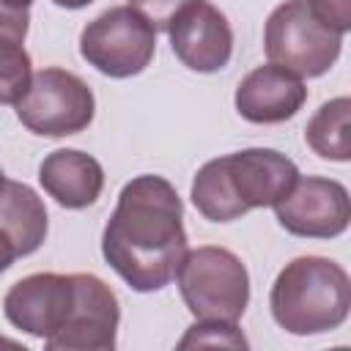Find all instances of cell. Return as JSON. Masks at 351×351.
<instances>
[{"mask_svg":"<svg viewBox=\"0 0 351 351\" xmlns=\"http://www.w3.org/2000/svg\"><path fill=\"white\" fill-rule=\"evenodd\" d=\"M186 250L184 203L176 186L154 173L126 181L101 233L107 266L132 291L154 293L176 280Z\"/></svg>","mask_w":351,"mask_h":351,"instance_id":"obj_1","label":"cell"},{"mask_svg":"<svg viewBox=\"0 0 351 351\" xmlns=\"http://www.w3.org/2000/svg\"><path fill=\"white\" fill-rule=\"evenodd\" d=\"M299 167L274 148H244L208 159L192 178V203L208 222H233L269 208L296 184Z\"/></svg>","mask_w":351,"mask_h":351,"instance_id":"obj_2","label":"cell"},{"mask_svg":"<svg viewBox=\"0 0 351 351\" xmlns=\"http://www.w3.org/2000/svg\"><path fill=\"white\" fill-rule=\"evenodd\" d=\"M271 318L291 335H324L346 324L351 313L348 271L324 255H302L285 263L269 293Z\"/></svg>","mask_w":351,"mask_h":351,"instance_id":"obj_3","label":"cell"},{"mask_svg":"<svg viewBox=\"0 0 351 351\" xmlns=\"http://www.w3.org/2000/svg\"><path fill=\"white\" fill-rule=\"evenodd\" d=\"M178 291L197 321H239L250 304V274L225 247L186 250L178 266Z\"/></svg>","mask_w":351,"mask_h":351,"instance_id":"obj_4","label":"cell"},{"mask_svg":"<svg viewBox=\"0 0 351 351\" xmlns=\"http://www.w3.org/2000/svg\"><path fill=\"white\" fill-rule=\"evenodd\" d=\"M263 49L269 63L310 80L335 66L343 49V33L324 25L307 0H285L266 19Z\"/></svg>","mask_w":351,"mask_h":351,"instance_id":"obj_5","label":"cell"},{"mask_svg":"<svg viewBox=\"0 0 351 351\" xmlns=\"http://www.w3.org/2000/svg\"><path fill=\"white\" fill-rule=\"evenodd\" d=\"M156 52V30L129 5H112L80 33V55L99 74L129 80L143 74Z\"/></svg>","mask_w":351,"mask_h":351,"instance_id":"obj_6","label":"cell"},{"mask_svg":"<svg viewBox=\"0 0 351 351\" xmlns=\"http://www.w3.org/2000/svg\"><path fill=\"white\" fill-rule=\"evenodd\" d=\"M14 107L19 123L41 137L80 134L96 115V99L88 82L58 66L36 71L30 88Z\"/></svg>","mask_w":351,"mask_h":351,"instance_id":"obj_7","label":"cell"},{"mask_svg":"<svg viewBox=\"0 0 351 351\" xmlns=\"http://www.w3.org/2000/svg\"><path fill=\"white\" fill-rule=\"evenodd\" d=\"M277 222L299 239H337L351 222L348 189L335 178L299 176L274 206Z\"/></svg>","mask_w":351,"mask_h":351,"instance_id":"obj_8","label":"cell"},{"mask_svg":"<svg viewBox=\"0 0 351 351\" xmlns=\"http://www.w3.org/2000/svg\"><path fill=\"white\" fill-rule=\"evenodd\" d=\"M74 304L66 324L44 340L49 351H112L121 304L115 291L96 274H74Z\"/></svg>","mask_w":351,"mask_h":351,"instance_id":"obj_9","label":"cell"},{"mask_svg":"<svg viewBox=\"0 0 351 351\" xmlns=\"http://www.w3.org/2000/svg\"><path fill=\"white\" fill-rule=\"evenodd\" d=\"M74 293V274L36 271L8 288L3 296V313L14 329L47 340L66 324Z\"/></svg>","mask_w":351,"mask_h":351,"instance_id":"obj_10","label":"cell"},{"mask_svg":"<svg viewBox=\"0 0 351 351\" xmlns=\"http://www.w3.org/2000/svg\"><path fill=\"white\" fill-rule=\"evenodd\" d=\"M170 47L176 58L197 74H214L230 63L233 55V30L228 16L206 3H189L167 27Z\"/></svg>","mask_w":351,"mask_h":351,"instance_id":"obj_11","label":"cell"},{"mask_svg":"<svg viewBox=\"0 0 351 351\" xmlns=\"http://www.w3.org/2000/svg\"><path fill=\"white\" fill-rule=\"evenodd\" d=\"M233 101L239 115L250 123H282L304 107L307 88L293 71L266 63L239 82Z\"/></svg>","mask_w":351,"mask_h":351,"instance_id":"obj_12","label":"cell"},{"mask_svg":"<svg viewBox=\"0 0 351 351\" xmlns=\"http://www.w3.org/2000/svg\"><path fill=\"white\" fill-rule=\"evenodd\" d=\"M44 192L63 208L80 211L99 200L104 189V170L96 156L77 148H58L38 165Z\"/></svg>","mask_w":351,"mask_h":351,"instance_id":"obj_13","label":"cell"},{"mask_svg":"<svg viewBox=\"0 0 351 351\" xmlns=\"http://www.w3.org/2000/svg\"><path fill=\"white\" fill-rule=\"evenodd\" d=\"M0 230L11 239L19 258L33 255L44 244L49 217L33 186L5 178V186L0 189Z\"/></svg>","mask_w":351,"mask_h":351,"instance_id":"obj_14","label":"cell"},{"mask_svg":"<svg viewBox=\"0 0 351 351\" xmlns=\"http://www.w3.org/2000/svg\"><path fill=\"white\" fill-rule=\"evenodd\" d=\"M30 8L0 3V104H16L33 80V63L25 49Z\"/></svg>","mask_w":351,"mask_h":351,"instance_id":"obj_15","label":"cell"},{"mask_svg":"<svg viewBox=\"0 0 351 351\" xmlns=\"http://www.w3.org/2000/svg\"><path fill=\"white\" fill-rule=\"evenodd\" d=\"M351 99L337 96L324 101L315 115L304 126V143L329 162H348L351 159Z\"/></svg>","mask_w":351,"mask_h":351,"instance_id":"obj_16","label":"cell"},{"mask_svg":"<svg viewBox=\"0 0 351 351\" xmlns=\"http://www.w3.org/2000/svg\"><path fill=\"white\" fill-rule=\"evenodd\" d=\"M189 346H225V348H250L236 321H195L186 335L178 340V348Z\"/></svg>","mask_w":351,"mask_h":351,"instance_id":"obj_17","label":"cell"},{"mask_svg":"<svg viewBox=\"0 0 351 351\" xmlns=\"http://www.w3.org/2000/svg\"><path fill=\"white\" fill-rule=\"evenodd\" d=\"M195 0H129V8H134L154 30H167L170 22Z\"/></svg>","mask_w":351,"mask_h":351,"instance_id":"obj_18","label":"cell"},{"mask_svg":"<svg viewBox=\"0 0 351 351\" xmlns=\"http://www.w3.org/2000/svg\"><path fill=\"white\" fill-rule=\"evenodd\" d=\"M307 3L315 11V16L332 30L343 36L351 30V0H307Z\"/></svg>","mask_w":351,"mask_h":351,"instance_id":"obj_19","label":"cell"},{"mask_svg":"<svg viewBox=\"0 0 351 351\" xmlns=\"http://www.w3.org/2000/svg\"><path fill=\"white\" fill-rule=\"evenodd\" d=\"M16 258H19V255H16L14 244H11V239H8V236L0 230V274H3V271H5V269H8V266L16 261Z\"/></svg>","mask_w":351,"mask_h":351,"instance_id":"obj_20","label":"cell"},{"mask_svg":"<svg viewBox=\"0 0 351 351\" xmlns=\"http://www.w3.org/2000/svg\"><path fill=\"white\" fill-rule=\"evenodd\" d=\"M52 3H55L58 8H71V11H74V8H85V5H90L93 0H52Z\"/></svg>","mask_w":351,"mask_h":351,"instance_id":"obj_21","label":"cell"},{"mask_svg":"<svg viewBox=\"0 0 351 351\" xmlns=\"http://www.w3.org/2000/svg\"><path fill=\"white\" fill-rule=\"evenodd\" d=\"M0 3H5V5H11V8H30L33 0H0Z\"/></svg>","mask_w":351,"mask_h":351,"instance_id":"obj_22","label":"cell"},{"mask_svg":"<svg viewBox=\"0 0 351 351\" xmlns=\"http://www.w3.org/2000/svg\"><path fill=\"white\" fill-rule=\"evenodd\" d=\"M5 186V173H3V167H0V189Z\"/></svg>","mask_w":351,"mask_h":351,"instance_id":"obj_23","label":"cell"}]
</instances>
